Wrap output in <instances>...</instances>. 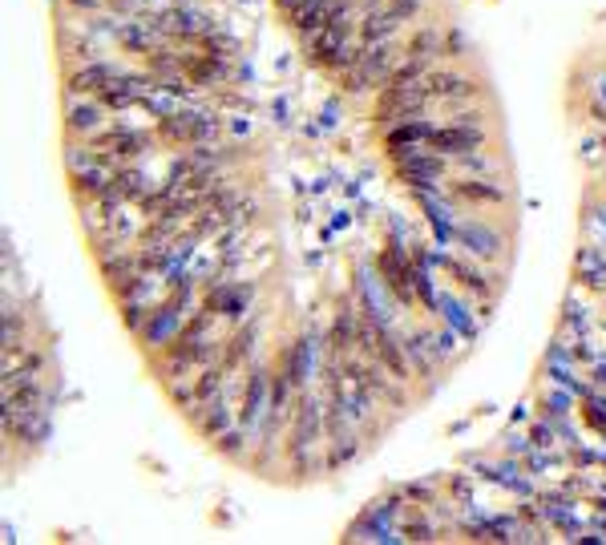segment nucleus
<instances>
[{
  "label": "nucleus",
  "instance_id": "nucleus-1",
  "mask_svg": "<svg viewBox=\"0 0 606 545\" xmlns=\"http://www.w3.org/2000/svg\"><path fill=\"white\" fill-rule=\"evenodd\" d=\"M190 295H194V283H190V279H182L178 287H170V295H166V299H158V307H154V311L146 315V323L138 327L142 348H150V352H166V348L182 336Z\"/></svg>",
  "mask_w": 606,
  "mask_h": 545
},
{
  "label": "nucleus",
  "instance_id": "nucleus-2",
  "mask_svg": "<svg viewBox=\"0 0 606 545\" xmlns=\"http://www.w3.org/2000/svg\"><path fill=\"white\" fill-rule=\"evenodd\" d=\"M215 134H219V122L211 114H198V109H174V114L158 118V138L166 146L194 150V146H207Z\"/></svg>",
  "mask_w": 606,
  "mask_h": 545
},
{
  "label": "nucleus",
  "instance_id": "nucleus-3",
  "mask_svg": "<svg viewBox=\"0 0 606 545\" xmlns=\"http://www.w3.org/2000/svg\"><path fill=\"white\" fill-rule=\"evenodd\" d=\"M453 243H457L465 255H473L477 263H497V259L505 255V239H501V231H497V227H489V223H481V218L457 223Z\"/></svg>",
  "mask_w": 606,
  "mask_h": 545
},
{
  "label": "nucleus",
  "instance_id": "nucleus-4",
  "mask_svg": "<svg viewBox=\"0 0 606 545\" xmlns=\"http://www.w3.org/2000/svg\"><path fill=\"white\" fill-rule=\"evenodd\" d=\"M433 263H437V267H445L461 291H469V295H477V299H485V303H493V299H497V287H501V283H497L493 275H485L481 267H473V263H461V259H453V255H441V251H433Z\"/></svg>",
  "mask_w": 606,
  "mask_h": 545
},
{
  "label": "nucleus",
  "instance_id": "nucleus-5",
  "mask_svg": "<svg viewBox=\"0 0 606 545\" xmlns=\"http://www.w3.org/2000/svg\"><path fill=\"white\" fill-rule=\"evenodd\" d=\"M106 126H110V122H106V105H101L97 97L69 101V109H65V130H69V138L89 142L97 130H106Z\"/></svg>",
  "mask_w": 606,
  "mask_h": 545
},
{
  "label": "nucleus",
  "instance_id": "nucleus-6",
  "mask_svg": "<svg viewBox=\"0 0 606 545\" xmlns=\"http://www.w3.org/2000/svg\"><path fill=\"white\" fill-rule=\"evenodd\" d=\"M190 420H194V428H198L202 441H211V445H215L223 432H231V428L239 424V412L231 408V400H227V396H215L211 404H202Z\"/></svg>",
  "mask_w": 606,
  "mask_h": 545
},
{
  "label": "nucleus",
  "instance_id": "nucleus-7",
  "mask_svg": "<svg viewBox=\"0 0 606 545\" xmlns=\"http://www.w3.org/2000/svg\"><path fill=\"white\" fill-rule=\"evenodd\" d=\"M449 198L457 202V206H501L505 198V186H497L493 178H461V182H453L449 186Z\"/></svg>",
  "mask_w": 606,
  "mask_h": 545
},
{
  "label": "nucleus",
  "instance_id": "nucleus-8",
  "mask_svg": "<svg viewBox=\"0 0 606 545\" xmlns=\"http://www.w3.org/2000/svg\"><path fill=\"white\" fill-rule=\"evenodd\" d=\"M251 295H255L251 283H219L215 291H207V303L202 307L215 311V315H227V319H239V315H247Z\"/></svg>",
  "mask_w": 606,
  "mask_h": 545
},
{
  "label": "nucleus",
  "instance_id": "nucleus-9",
  "mask_svg": "<svg viewBox=\"0 0 606 545\" xmlns=\"http://www.w3.org/2000/svg\"><path fill=\"white\" fill-rule=\"evenodd\" d=\"M453 166H457L465 178H489V174L501 170V158H497V154H485V150H473V154L453 158Z\"/></svg>",
  "mask_w": 606,
  "mask_h": 545
},
{
  "label": "nucleus",
  "instance_id": "nucleus-10",
  "mask_svg": "<svg viewBox=\"0 0 606 545\" xmlns=\"http://www.w3.org/2000/svg\"><path fill=\"white\" fill-rule=\"evenodd\" d=\"M388 5H392V13H396L400 21H413V17L421 13L425 0H388Z\"/></svg>",
  "mask_w": 606,
  "mask_h": 545
},
{
  "label": "nucleus",
  "instance_id": "nucleus-11",
  "mask_svg": "<svg viewBox=\"0 0 606 545\" xmlns=\"http://www.w3.org/2000/svg\"><path fill=\"white\" fill-rule=\"evenodd\" d=\"M69 5H73V9H101L106 0H69Z\"/></svg>",
  "mask_w": 606,
  "mask_h": 545
}]
</instances>
